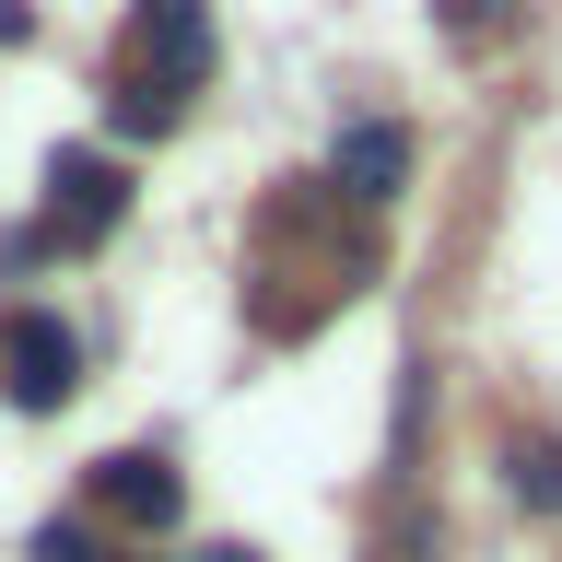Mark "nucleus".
<instances>
[{
    "label": "nucleus",
    "mask_w": 562,
    "mask_h": 562,
    "mask_svg": "<svg viewBox=\"0 0 562 562\" xmlns=\"http://www.w3.org/2000/svg\"><path fill=\"white\" fill-rule=\"evenodd\" d=\"M211 70V0H130V47H117V130L165 140Z\"/></svg>",
    "instance_id": "nucleus-1"
},
{
    "label": "nucleus",
    "mask_w": 562,
    "mask_h": 562,
    "mask_svg": "<svg viewBox=\"0 0 562 562\" xmlns=\"http://www.w3.org/2000/svg\"><path fill=\"white\" fill-rule=\"evenodd\" d=\"M117 223H130V165L94 140H59L47 153V246H105Z\"/></svg>",
    "instance_id": "nucleus-2"
},
{
    "label": "nucleus",
    "mask_w": 562,
    "mask_h": 562,
    "mask_svg": "<svg viewBox=\"0 0 562 562\" xmlns=\"http://www.w3.org/2000/svg\"><path fill=\"white\" fill-rule=\"evenodd\" d=\"M70 386H82V340H70L47 305L0 316V398L12 411H70Z\"/></svg>",
    "instance_id": "nucleus-3"
},
{
    "label": "nucleus",
    "mask_w": 562,
    "mask_h": 562,
    "mask_svg": "<svg viewBox=\"0 0 562 562\" xmlns=\"http://www.w3.org/2000/svg\"><path fill=\"white\" fill-rule=\"evenodd\" d=\"M398 176H411V130H398V117H351L340 153H328V188H340L351 211H386Z\"/></svg>",
    "instance_id": "nucleus-4"
},
{
    "label": "nucleus",
    "mask_w": 562,
    "mask_h": 562,
    "mask_svg": "<svg viewBox=\"0 0 562 562\" xmlns=\"http://www.w3.org/2000/svg\"><path fill=\"white\" fill-rule=\"evenodd\" d=\"M94 516H117V527H176V516H188V481H176L153 446L94 457Z\"/></svg>",
    "instance_id": "nucleus-5"
},
{
    "label": "nucleus",
    "mask_w": 562,
    "mask_h": 562,
    "mask_svg": "<svg viewBox=\"0 0 562 562\" xmlns=\"http://www.w3.org/2000/svg\"><path fill=\"white\" fill-rule=\"evenodd\" d=\"M504 481H516L527 516H562V446L551 434H516V446H504Z\"/></svg>",
    "instance_id": "nucleus-6"
},
{
    "label": "nucleus",
    "mask_w": 562,
    "mask_h": 562,
    "mask_svg": "<svg viewBox=\"0 0 562 562\" xmlns=\"http://www.w3.org/2000/svg\"><path fill=\"white\" fill-rule=\"evenodd\" d=\"M434 24H446L457 47H469V35H504V0H446V12H434Z\"/></svg>",
    "instance_id": "nucleus-7"
},
{
    "label": "nucleus",
    "mask_w": 562,
    "mask_h": 562,
    "mask_svg": "<svg viewBox=\"0 0 562 562\" xmlns=\"http://www.w3.org/2000/svg\"><path fill=\"white\" fill-rule=\"evenodd\" d=\"M35 562H94V539L82 527H35Z\"/></svg>",
    "instance_id": "nucleus-8"
},
{
    "label": "nucleus",
    "mask_w": 562,
    "mask_h": 562,
    "mask_svg": "<svg viewBox=\"0 0 562 562\" xmlns=\"http://www.w3.org/2000/svg\"><path fill=\"white\" fill-rule=\"evenodd\" d=\"M24 35H35V12H24V0H0V47H24Z\"/></svg>",
    "instance_id": "nucleus-9"
},
{
    "label": "nucleus",
    "mask_w": 562,
    "mask_h": 562,
    "mask_svg": "<svg viewBox=\"0 0 562 562\" xmlns=\"http://www.w3.org/2000/svg\"><path fill=\"white\" fill-rule=\"evenodd\" d=\"M200 562H258V551H246V539H211V551H200Z\"/></svg>",
    "instance_id": "nucleus-10"
}]
</instances>
